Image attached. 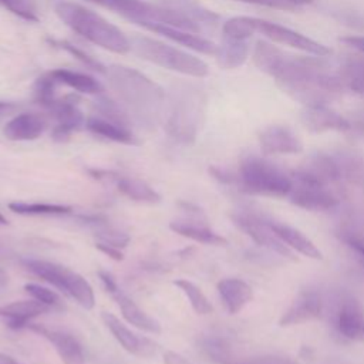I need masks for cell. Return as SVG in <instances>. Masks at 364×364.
<instances>
[{"mask_svg":"<svg viewBox=\"0 0 364 364\" xmlns=\"http://www.w3.org/2000/svg\"><path fill=\"white\" fill-rule=\"evenodd\" d=\"M277 84L294 100L307 105H327L341 95L344 84L338 74H331L324 57L286 55L273 75Z\"/></svg>","mask_w":364,"mask_h":364,"instance_id":"6da1fadb","label":"cell"},{"mask_svg":"<svg viewBox=\"0 0 364 364\" xmlns=\"http://www.w3.org/2000/svg\"><path fill=\"white\" fill-rule=\"evenodd\" d=\"M119 101L141 122L152 125L164 112L165 91L154 80L135 68L112 64L104 73Z\"/></svg>","mask_w":364,"mask_h":364,"instance_id":"7a4b0ae2","label":"cell"},{"mask_svg":"<svg viewBox=\"0 0 364 364\" xmlns=\"http://www.w3.org/2000/svg\"><path fill=\"white\" fill-rule=\"evenodd\" d=\"M54 11L67 27L92 44L115 54L131 50L128 37L98 13L73 1H58Z\"/></svg>","mask_w":364,"mask_h":364,"instance_id":"3957f363","label":"cell"},{"mask_svg":"<svg viewBox=\"0 0 364 364\" xmlns=\"http://www.w3.org/2000/svg\"><path fill=\"white\" fill-rule=\"evenodd\" d=\"M166 131L181 142H192L198 134L205 109L203 92L192 85H181L172 90L165 100Z\"/></svg>","mask_w":364,"mask_h":364,"instance_id":"277c9868","label":"cell"},{"mask_svg":"<svg viewBox=\"0 0 364 364\" xmlns=\"http://www.w3.org/2000/svg\"><path fill=\"white\" fill-rule=\"evenodd\" d=\"M236 183L240 191L250 195L287 198L293 186V178L267 159L247 156L240 162Z\"/></svg>","mask_w":364,"mask_h":364,"instance_id":"5b68a950","label":"cell"},{"mask_svg":"<svg viewBox=\"0 0 364 364\" xmlns=\"http://www.w3.org/2000/svg\"><path fill=\"white\" fill-rule=\"evenodd\" d=\"M131 48L141 58L183 75L202 78L209 74V67L203 60L151 37H134L131 40Z\"/></svg>","mask_w":364,"mask_h":364,"instance_id":"8992f818","label":"cell"},{"mask_svg":"<svg viewBox=\"0 0 364 364\" xmlns=\"http://www.w3.org/2000/svg\"><path fill=\"white\" fill-rule=\"evenodd\" d=\"M23 264L36 276L53 284L58 290L71 296L81 307L91 310L95 304V296L91 284L77 272L53 262L26 259Z\"/></svg>","mask_w":364,"mask_h":364,"instance_id":"52a82bcc","label":"cell"},{"mask_svg":"<svg viewBox=\"0 0 364 364\" xmlns=\"http://www.w3.org/2000/svg\"><path fill=\"white\" fill-rule=\"evenodd\" d=\"M202 351L216 364H300L294 357L287 354H255L237 355L230 344L220 337H205L200 340Z\"/></svg>","mask_w":364,"mask_h":364,"instance_id":"ba28073f","label":"cell"},{"mask_svg":"<svg viewBox=\"0 0 364 364\" xmlns=\"http://www.w3.org/2000/svg\"><path fill=\"white\" fill-rule=\"evenodd\" d=\"M235 226L242 230L246 236H249L256 245L266 247L267 250L280 255L289 260H296V256L290 247H287L267 226L266 219L259 215L247 213V212H236L230 215Z\"/></svg>","mask_w":364,"mask_h":364,"instance_id":"9c48e42d","label":"cell"},{"mask_svg":"<svg viewBox=\"0 0 364 364\" xmlns=\"http://www.w3.org/2000/svg\"><path fill=\"white\" fill-rule=\"evenodd\" d=\"M181 206L188 213V218L183 219H175L169 223L171 230L175 233L192 239L195 242L203 243V245H213V246H226L229 242L225 236L216 233L206 222V218L203 212L186 202H182Z\"/></svg>","mask_w":364,"mask_h":364,"instance_id":"30bf717a","label":"cell"},{"mask_svg":"<svg viewBox=\"0 0 364 364\" xmlns=\"http://www.w3.org/2000/svg\"><path fill=\"white\" fill-rule=\"evenodd\" d=\"M287 198L294 206L310 212L331 210L340 203L337 195L327 185L297 179H293V186Z\"/></svg>","mask_w":364,"mask_h":364,"instance_id":"8fae6325","label":"cell"},{"mask_svg":"<svg viewBox=\"0 0 364 364\" xmlns=\"http://www.w3.org/2000/svg\"><path fill=\"white\" fill-rule=\"evenodd\" d=\"M323 313V297L316 289L307 287L300 290L289 307L283 311L279 318L280 327H291L303 323L313 321L321 317Z\"/></svg>","mask_w":364,"mask_h":364,"instance_id":"7c38bea8","label":"cell"},{"mask_svg":"<svg viewBox=\"0 0 364 364\" xmlns=\"http://www.w3.org/2000/svg\"><path fill=\"white\" fill-rule=\"evenodd\" d=\"M257 31H260L263 36H266L267 38L297 48L300 51H304L307 54L311 55H320V57H327L331 50L328 47H326L324 44L299 33L294 31L289 27L280 26L277 23H272V21H266V20H260L257 21Z\"/></svg>","mask_w":364,"mask_h":364,"instance_id":"4fadbf2b","label":"cell"},{"mask_svg":"<svg viewBox=\"0 0 364 364\" xmlns=\"http://www.w3.org/2000/svg\"><path fill=\"white\" fill-rule=\"evenodd\" d=\"M291 178L320 185H330L341 179L338 164L334 155L317 152L291 172Z\"/></svg>","mask_w":364,"mask_h":364,"instance_id":"5bb4252c","label":"cell"},{"mask_svg":"<svg viewBox=\"0 0 364 364\" xmlns=\"http://www.w3.org/2000/svg\"><path fill=\"white\" fill-rule=\"evenodd\" d=\"M159 6L176 14L198 34L215 28L219 23V16L215 11L203 7L195 0H159Z\"/></svg>","mask_w":364,"mask_h":364,"instance_id":"9a60e30c","label":"cell"},{"mask_svg":"<svg viewBox=\"0 0 364 364\" xmlns=\"http://www.w3.org/2000/svg\"><path fill=\"white\" fill-rule=\"evenodd\" d=\"M50 111L55 118L53 138L58 142L67 141L73 132L85 125V118L78 108V97L75 95H65L58 98Z\"/></svg>","mask_w":364,"mask_h":364,"instance_id":"2e32d148","label":"cell"},{"mask_svg":"<svg viewBox=\"0 0 364 364\" xmlns=\"http://www.w3.org/2000/svg\"><path fill=\"white\" fill-rule=\"evenodd\" d=\"M101 318L107 328L111 331L114 338L122 346L124 350L128 353L138 355V357H152L156 354L158 346L148 337H141L132 333L117 316L108 311L101 313Z\"/></svg>","mask_w":364,"mask_h":364,"instance_id":"e0dca14e","label":"cell"},{"mask_svg":"<svg viewBox=\"0 0 364 364\" xmlns=\"http://www.w3.org/2000/svg\"><path fill=\"white\" fill-rule=\"evenodd\" d=\"M259 145L266 155H296L303 151L300 138L284 125H269L259 134Z\"/></svg>","mask_w":364,"mask_h":364,"instance_id":"ac0fdd59","label":"cell"},{"mask_svg":"<svg viewBox=\"0 0 364 364\" xmlns=\"http://www.w3.org/2000/svg\"><path fill=\"white\" fill-rule=\"evenodd\" d=\"M334 326L343 338L355 343H364L363 306L353 297L343 299L334 316Z\"/></svg>","mask_w":364,"mask_h":364,"instance_id":"d6986e66","label":"cell"},{"mask_svg":"<svg viewBox=\"0 0 364 364\" xmlns=\"http://www.w3.org/2000/svg\"><path fill=\"white\" fill-rule=\"evenodd\" d=\"M303 125L314 134L327 131H348V119L328 105H307L301 112Z\"/></svg>","mask_w":364,"mask_h":364,"instance_id":"ffe728a7","label":"cell"},{"mask_svg":"<svg viewBox=\"0 0 364 364\" xmlns=\"http://www.w3.org/2000/svg\"><path fill=\"white\" fill-rule=\"evenodd\" d=\"M27 328H30V330L38 333L40 336H43L44 338H47L54 346L60 360L64 364H85L82 348H81L80 343L73 336H70L64 331L47 328L44 326L34 324V323H30Z\"/></svg>","mask_w":364,"mask_h":364,"instance_id":"44dd1931","label":"cell"},{"mask_svg":"<svg viewBox=\"0 0 364 364\" xmlns=\"http://www.w3.org/2000/svg\"><path fill=\"white\" fill-rule=\"evenodd\" d=\"M98 4L107 10L118 13L135 24L154 23L156 20L159 6L151 4L144 0H87Z\"/></svg>","mask_w":364,"mask_h":364,"instance_id":"7402d4cb","label":"cell"},{"mask_svg":"<svg viewBox=\"0 0 364 364\" xmlns=\"http://www.w3.org/2000/svg\"><path fill=\"white\" fill-rule=\"evenodd\" d=\"M266 223L273 230V233L293 252H297L301 256H306V257L314 259V260L323 259V253L316 246V243L310 237H307L301 230H299L297 228H293L287 223L272 220V219H266Z\"/></svg>","mask_w":364,"mask_h":364,"instance_id":"603a6c76","label":"cell"},{"mask_svg":"<svg viewBox=\"0 0 364 364\" xmlns=\"http://www.w3.org/2000/svg\"><path fill=\"white\" fill-rule=\"evenodd\" d=\"M142 27L156 33V34H161L166 38H169L171 41H175L183 47H188L196 53H200V54H208V55H215L216 51H218V46L215 43H212L210 40L196 34V33H192V31H188V30H183V28H178V27H172V26H166V24H159V23H146L144 24Z\"/></svg>","mask_w":364,"mask_h":364,"instance_id":"cb8c5ba5","label":"cell"},{"mask_svg":"<svg viewBox=\"0 0 364 364\" xmlns=\"http://www.w3.org/2000/svg\"><path fill=\"white\" fill-rule=\"evenodd\" d=\"M216 289L229 314L240 313L253 300L252 286L237 277H226L219 280Z\"/></svg>","mask_w":364,"mask_h":364,"instance_id":"d4e9b609","label":"cell"},{"mask_svg":"<svg viewBox=\"0 0 364 364\" xmlns=\"http://www.w3.org/2000/svg\"><path fill=\"white\" fill-rule=\"evenodd\" d=\"M50 310L53 309L36 299L18 300L0 306V317H3L6 324L11 328H27L33 318Z\"/></svg>","mask_w":364,"mask_h":364,"instance_id":"484cf974","label":"cell"},{"mask_svg":"<svg viewBox=\"0 0 364 364\" xmlns=\"http://www.w3.org/2000/svg\"><path fill=\"white\" fill-rule=\"evenodd\" d=\"M47 121L36 112H21L13 117L4 127V136L10 141H33L43 135Z\"/></svg>","mask_w":364,"mask_h":364,"instance_id":"4316f807","label":"cell"},{"mask_svg":"<svg viewBox=\"0 0 364 364\" xmlns=\"http://www.w3.org/2000/svg\"><path fill=\"white\" fill-rule=\"evenodd\" d=\"M109 294L114 297L117 301L122 317L132 326H135L139 330L152 333V334H159L161 333V324L151 317L148 313H145L132 299H129L119 287L109 291Z\"/></svg>","mask_w":364,"mask_h":364,"instance_id":"83f0119b","label":"cell"},{"mask_svg":"<svg viewBox=\"0 0 364 364\" xmlns=\"http://www.w3.org/2000/svg\"><path fill=\"white\" fill-rule=\"evenodd\" d=\"M85 128L95 134L100 135L102 138H107L109 141L114 142H119V144H138L136 136L132 134V131L128 127L115 124L112 121H108L100 115H91L85 119Z\"/></svg>","mask_w":364,"mask_h":364,"instance_id":"f1b7e54d","label":"cell"},{"mask_svg":"<svg viewBox=\"0 0 364 364\" xmlns=\"http://www.w3.org/2000/svg\"><path fill=\"white\" fill-rule=\"evenodd\" d=\"M333 155L338 164L341 179L355 185H364V151L341 149Z\"/></svg>","mask_w":364,"mask_h":364,"instance_id":"f546056e","label":"cell"},{"mask_svg":"<svg viewBox=\"0 0 364 364\" xmlns=\"http://www.w3.org/2000/svg\"><path fill=\"white\" fill-rule=\"evenodd\" d=\"M114 185L124 196L135 202L154 205L161 200V195L151 185H148L145 181H141L138 178L124 176L118 173Z\"/></svg>","mask_w":364,"mask_h":364,"instance_id":"4dcf8cb0","label":"cell"},{"mask_svg":"<svg viewBox=\"0 0 364 364\" xmlns=\"http://www.w3.org/2000/svg\"><path fill=\"white\" fill-rule=\"evenodd\" d=\"M50 74L58 84H64L75 90L77 92L91 95H101L102 92V85L100 84V81H97L94 77L88 74L73 71L68 68H57L50 71Z\"/></svg>","mask_w":364,"mask_h":364,"instance_id":"1f68e13d","label":"cell"},{"mask_svg":"<svg viewBox=\"0 0 364 364\" xmlns=\"http://www.w3.org/2000/svg\"><path fill=\"white\" fill-rule=\"evenodd\" d=\"M249 54V46L245 40L225 38L220 46H218L216 60L218 64L225 70H233L240 67Z\"/></svg>","mask_w":364,"mask_h":364,"instance_id":"d6a6232c","label":"cell"},{"mask_svg":"<svg viewBox=\"0 0 364 364\" xmlns=\"http://www.w3.org/2000/svg\"><path fill=\"white\" fill-rule=\"evenodd\" d=\"M284 57L286 54L272 43L266 40L256 41V46L253 50V63L260 71L273 77L279 70V67L282 65Z\"/></svg>","mask_w":364,"mask_h":364,"instance_id":"836d02e7","label":"cell"},{"mask_svg":"<svg viewBox=\"0 0 364 364\" xmlns=\"http://www.w3.org/2000/svg\"><path fill=\"white\" fill-rule=\"evenodd\" d=\"M338 77L344 87L364 95V60L353 57L344 60L340 67Z\"/></svg>","mask_w":364,"mask_h":364,"instance_id":"e575fe53","label":"cell"},{"mask_svg":"<svg viewBox=\"0 0 364 364\" xmlns=\"http://www.w3.org/2000/svg\"><path fill=\"white\" fill-rule=\"evenodd\" d=\"M259 18L247 17V16H236L226 20L222 26V31L225 38L232 40H246L255 31H257Z\"/></svg>","mask_w":364,"mask_h":364,"instance_id":"d590c367","label":"cell"},{"mask_svg":"<svg viewBox=\"0 0 364 364\" xmlns=\"http://www.w3.org/2000/svg\"><path fill=\"white\" fill-rule=\"evenodd\" d=\"M9 209L18 215H67L73 208L57 203H27V202H10Z\"/></svg>","mask_w":364,"mask_h":364,"instance_id":"8d00e7d4","label":"cell"},{"mask_svg":"<svg viewBox=\"0 0 364 364\" xmlns=\"http://www.w3.org/2000/svg\"><path fill=\"white\" fill-rule=\"evenodd\" d=\"M173 284L178 286L183 291V294L188 297V300H189L192 309L195 310V313H198L200 316L212 313L213 307H212L210 301L208 300L205 293L195 283H192L188 279H178V280L173 282Z\"/></svg>","mask_w":364,"mask_h":364,"instance_id":"74e56055","label":"cell"},{"mask_svg":"<svg viewBox=\"0 0 364 364\" xmlns=\"http://www.w3.org/2000/svg\"><path fill=\"white\" fill-rule=\"evenodd\" d=\"M57 81L53 78V75L50 73L40 75L34 85H33V94H34V100L37 104H40L41 107L51 109L53 105L57 102V97H55V87H57Z\"/></svg>","mask_w":364,"mask_h":364,"instance_id":"f35d334b","label":"cell"},{"mask_svg":"<svg viewBox=\"0 0 364 364\" xmlns=\"http://www.w3.org/2000/svg\"><path fill=\"white\" fill-rule=\"evenodd\" d=\"M48 43L53 46V47H57V48H61L64 50L65 53L71 54L74 58H77L81 64H84L87 68H91L94 71H98V73H105V65L102 63H100L97 58L91 57L88 53H85L82 48L77 47L75 44L67 41V40H55V38H48Z\"/></svg>","mask_w":364,"mask_h":364,"instance_id":"ab89813d","label":"cell"},{"mask_svg":"<svg viewBox=\"0 0 364 364\" xmlns=\"http://www.w3.org/2000/svg\"><path fill=\"white\" fill-rule=\"evenodd\" d=\"M94 107L97 109V114L108 121H112L115 124L128 127L129 118L128 111H125L121 105H118L115 101L107 98V97H98L94 102Z\"/></svg>","mask_w":364,"mask_h":364,"instance_id":"60d3db41","label":"cell"},{"mask_svg":"<svg viewBox=\"0 0 364 364\" xmlns=\"http://www.w3.org/2000/svg\"><path fill=\"white\" fill-rule=\"evenodd\" d=\"M0 6L28 23H37L38 14L34 0H0Z\"/></svg>","mask_w":364,"mask_h":364,"instance_id":"b9f144b4","label":"cell"},{"mask_svg":"<svg viewBox=\"0 0 364 364\" xmlns=\"http://www.w3.org/2000/svg\"><path fill=\"white\" fill-rule=\"evenodd\" d=\"M330 16L337 20L340 24H344L350 28L355 30H364V13L360 10H355L353 7H333L330 9Z\"/></svg>","mask_w":364,"mask_h":364,"instance_id":"7bdbcfd3","label":"cell"},{"mask_svg":"<svg viewBox=\"0 0 364 364\" xmlns=\"http://www.w3.org/2000/svg\"><path fill=\"white\" fill-rule=\"evenodd\" d=\"M24 290L36 300L47 304L51 309H63L64 307V301L63 299L51 289L40 286L37 283H26L24 284Z\"/></svg>","mask_w":364,"mask_h":364,"instance_id":"ee69618b","label":"cell"},{"mask_svg":"<svg viewBox=\"0 0 364 364\" xmlns=\"http://www.w3.org/2000/svg\"><path fill=\"white\" fill-rule=\"evenodd\" d=\"M347 119H348L347 132L354 138H364V107L353 111Z\"/></svg>","mask_w":364,"mask_h":364,"instance_id":"f6af8a7d","label":"cell"},{"mask_svg":"<svg viewBox=\"0 0 364 364\" xmlns=\"http://www.w3.org/2000/svg\"><path fill=\"white\" fill-rule=\"evenodd\" d=\"M343 242L364 260V236L348 232L343 235Z\"/></svg>","mask_w":364,"mask_h":364,"instance_id":"bcb514c9","label":"cell"},{"mask_svg":"<svg viewBox=\"0 0 364 364\" xmlns=\"http://www.w3.org/2000/svg\"><path fill=\"white\" fill-rule=\"evenodd\" d=\"M243 3H250V4H257V6H266L272 9H282V10H293L296 6L290 4L287 0H237Z\"/></svg>","mask_w":364,"mask_h":364,"instance_id":"7dc6e473","label":"cell"},{"mask_svg":"<svg viewBox=\"0 0 364 364\" xmlns=\"http://www.w3.org/2000/svg\"><path fill=\"white\" fill-rule=\"evenodd\" d=\"M95 247H97L101 253L107 255L109 259H112V260H115V262L124 260V253H122V250H121L119 247H117V246H112V245H108V243H104V242H97V243H95Z\"/></svg>","mask_w":364,"mask_h":364,"instance_id":"c3c4849f","label":"cell"},{"mask_svg":"<svg viewBox=\"0 0 364 364\" xmlns=\"http://www.w3.org/2000/svg\"><path fill=\"white\" fill-rule=\"evenodd\" d=\"M209 173L218 179L219 182L222 183H236V175L230 173L229 171L223 169V168H219V166H210L209 168Z\"/></svg>","mask_w":364,"mask_h":364,"instance_id":"681fc988","label":"cell"},{"mask_svg":"<svg viewBox=\"0 0 364 364\" xmlns=\"http://www.w3.org/2000/svg\"><path fill=\"white\" fill-rule=\"evenodd\" d=\"M341 43L358 50L360 53H364V36H346L340 38Z\"/></svg>","mask_w":364,"mask_h":364,"instance_id":"f907efd6","label":"cell"},{"mask_svg":"<svg viewBox=\"0 0 364 364\" xmlns=\"http://www.w3.org/2000/svg\"><path fill=\"white\" fill-rule=\"evenodd\" d=\"M164 364H192L183 355L175 351H165L164 353Z\"/></svg>","mask_w":364,"mask_h":364,"instance_id":"816d5d0a","label":"cell"},{"mask_svg":"<svg viewBox=\"0 0 364 364\" xmlns=\"http://www.w3.org/2000/svg\"><path fill=\"white\" fill-rule=\"evenodd\" d=\"M98 276H100V279H101V282H102V284H104V287L107 289V291H108V293L118 287V284H117L115 279H114V277H112V274H111V273H108L107 270H98Z\"/></svg>","mask_w":364,"mask_h":364,"instance_id":"f5cc1de1","label":"cell"},{"mask_svg":"<svg viewBox=\"0 0 364 364\" xmlns=\"http://www.w3.org/2000/svg\"><path fill=\"white\" fill-rule=\"evenodd\" d=\"M16 105L11 102H6V101H0V117L9 111H11Z\"/></svg>","mask_w":364,"mask_h":364,"instance_id":"db71d44e","label":"cell"},{"mask_svg":"<svg viewBox=\"0 0 364 364\" xmlns=\"http://www.w3.org/2000/svg\"><path fill=\"white\" fill-rule=\"evenodd\" d=\"M0 364H18L11 355L0 353Z\"/></svg>","mask_w":364,"mask_h":364,"instance_id":"11a10c76","label":"cell"},{"mask_svg":"<svg viewBox=\"0 0 364 364\" xmlns=\"http://www.w3.org/2000/svg\"><path fill=\"white\" fill-rule=\"evenodd\" d=\"M7 274H6V272L4 270H1L0 269V293L3 291V289L6 287V284H7Z\"/></svg>","mask_w":364,"mask_h":364,"instance_id":"9f6ffc18","label":"cell"},{"mask_svg":"<svg viewBox=\"0 0 364 364\" xmlns=\"http://www.w3.org/2000/svg\"><path fill=\"white\" fill-rule=\"evenodd\" d=\"M290 4H293V6H301V4H309V3H311V1H314V0H287Z\"/></svg>","mask_w":364,"mask_h":364,"instance_id":"6f0895ef","label":"cell"},{"mask_svg":"<svg viewBox=\"0 0 364 364\" xmlns=\"http://www.w3.org/2000/svg\"><path fill=\"white\" fill-rule=\"evenodd\" d=\"M9 222H7V219L3 216V215H0V226H6Z\"/></svg>","mask_w":364,"mask_h":364,"instance_id":"680465c9","label":"cell"}]
</instances>
